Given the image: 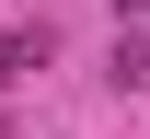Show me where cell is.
<instances>
[{
  "mask_svg": "<svg viewBox=\"0 0 150 139\" xmlns=\"http://www.w3.org/2000/svg\"><path fill=\"white\" fill-rule=\"evenodd\" d=\"M35 58H46V35H0V81H23Z\"/></svg>",
  "mask_w": 150,
  "mask_h": 139,
  "instance_id": "1",
  "label": "cell"
}]
</instances>
